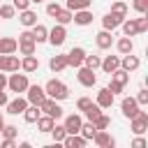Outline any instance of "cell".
<instances>
[{
    "label": "cell",
    "mask_w": 148,
    "mask_h": 148,
    "mask_svg": "<svg viewBox=\"0 0 148 148\" xmlns=\"http://www.w3.org/2000/svg\"><path fill=\"white\" fill-rule=\"evenodd\" d=\"M44 92H46V97H51V99H56V102H62V99L69 97V88H67L60 79H51V81H46Z\"/></svg>",
    "instance_id": "cell-1"
},
{
    "label": "cell",
    "mask_w": 148,
    "mask_h": 148,
    "mask_svg": "<svg viewBox=\"0 0 148 148\" xmlns=\"http://www.w3.org/2000/svg\"><path fill=\"white\" fill-rule=\"evenodd\" d=\"M28 86H30V81H28V74H16V72H12V76H7V88L12 90V92H25L28 90Z\"/></svg>",
    "instance_id": "cell-2"
},
{
    "label": "cell",
    "mask_w": 148,
    "mask_h": 148,
    "mask_svg": "<svg viewBox=\"0 0 148 148\" xmlns=\"http://www.w3.org/2000/svg\"><path fill=\"white\" fill-rule=\"evenodd\" d=\"M76 79H79V83H81L83 88H92V86L97 83V76H95V69H90V67H86V65H81V67H76Z\"/></svg>",
    "instance_id": "cell-3"
},
{
    "label": "cell",
    "mask_w": 148,
    "mask_h": 148,
    "mask_svg": "<svg viewBox=\"0 0 148 148\" xmlns=\"http://www.w3.org/2000/svg\"><path fill=\"white\" fill-rule=\"evenodd\" d=\"M130 130L134 134H146V130H148V113L139 109V113L130 118Z\"/></svg>",
    "instance_id": "cell-4"
},
{
    "label": "cell",
    "mask_w": 148,
    "mask_h": 148,
    "mask_svg": "<svg viewBox=\"0 0 148 148\" xmlns=\"http://www.w3.org/2000/svg\"><path fill=\"white\" fill-rule=\"evenodd\" d=\"M39 111H42V113H46V116H51L53 120L62 118V106H60L56 99H51V97H46V99L39 104Z\"/></svg>",
    "instance_id": "cell-5"
},
{
    "label": "cell",
    "mask_w": 148,
    "mask_h": 148,
    "mask_svg": "<svg viewBox=\"0 0 148 148\" xmlns=\"http://www.w3.org/2000/svg\"><path fill=\"white\" fill-rule=\"evenodd\" d=\"M65 39H67V28H65V25H60V23H56V25L49 30L46 42H51L53 46H62V44H65Z\"/></svg>",
    "instance_id": "cell-6"
},
{
    "label": "cell",
    "mask_w": 148,
    "mask_h": 148,
    "mask_svg": "<svg viewBox=\"0 0 148 148\" xmlns=\"http://www.w3.org/2000/svg\"><path fill=\"white\" fill-rule=\"evenodd\" d=\"M25 99H28V104H35V106H39V104L46 99L44 86H28V90H25Z\"/></svg>",
    "instance_id": "cell-7"
},
{
    "label": "cell",
    "mask_w": 148,
    "mask_h": 148,
    "mask_svg": "<svg viewBox=\"0 0 148 148\" xmlns=\"http://www.w3.org/2000/svg\"><path fill=\"white\" fill-rule=\"evenodd\" d=\"M123 18L125 16H120V14H116V12H106L104 16H102V28L104 30H116V28H120V23H123Z\"/></svg>",
    "instance_id": "cell-8"
},
{
    "label": "cell",
    "mask_w": 148,
    "mask_h": 148,
    "mask_svg": "<svg viewBox=\"0 0 148 148\" xmlns=\"http://www.w3.org/2000/svg\"><path fill=\"white\" fill-rule=\"evenodd\" d=\"M92 141H95L97 148H113V146H116V139H113L106 130H97L95 136H92Z\"/></svg>",
    "instance_id": "cell-9"
},
{
    "label": "cell",
    "mask_w": 148,
    "mask_h": 148,
    "mask_svg": "<svg viewBox=\"0 0 148 148\" xmlns=\"http://www.w3.org/2000/svg\"><path fill=\"white\" fill-rule=\"evenodd\" d=\"M81 123H83V118H81L79 113H69V116L65 118L62 127H65V132H67V134H79V130H81Z\"/></svg>",
    "instance_id": "cell-10"
},
{
    "label": "cell",
    "mask_w": 148,
    "mask_h": 148,
    "mask_svg": "<svg viewBox=\"0 0 148 148\" xmlns=\"http://www.w3.org/2000/svg\"><path fill=\"white\" fill-rule=\"evenodd\" d=\"M67 56V67H81L83 65V58H86V51L81 49V46H74L69 53H65Z\"/></svg>",
    "instance_id": "cell-11"
},
{
    "label": "cell",
    "mask_w": 148,
    "mask_h": 148,
    "mask_svg": "<svg viewBox=\"0 0 148 148\" xmlns=\"http://www.w3.org/2000/svg\"><path fill=\"white\" fill-rule=\"evenodd\" d=\"M95 44H97V49H102V51L111 49V44H113V32H111V30H99V32L95 35Z\"/></svg>",
    "instance_id": "cell-12"
},
{
    "label": "cell",
    "mask_w": 148,
    "mask_h": 148,
    "mask_svg": "<svg viewBox=\"0 0 148 148\" xmlns=\"http://www.w3.org/2000/svg\"><path fill=\"white\" fill-rule=\"evenodd\" d=\"M5 106H7V113H12V116H18V113H23V111H25V106H28V99L18 95L16 99H9Z\"/></svg>",
    "instance_id": "cell-13"
},
{
    "label": "cell",
    "mask_w": 148,
    "mask_h": 148,
    "mask_svg": "<svg viewBox=\"0 0 148 148\" xmlns=\"http://www.w3.org/2000/svg\"><path fill=\"white\" fill-rule=\"evenodd\" d=\"M139 104H136V99L134 97H125L123 102H120V111H123V116L125 118H132V116H136L139 113Z\"/></svg>",
    "instance_id": "cell-14"
},
{
    "label": "cell",
    "mask_w": 148,
    "mask_h": 148,
    "mask_svg": "<svg viewBox=\"0 0 148 148\" xmlns=\"http://www.w3.org/2000/svg\"><path fill=\"white\" fill-rule=\"evenodd\" d=\"M139 65H141V60H139L134 53H125V56L120 58V67H123L125 72H136Z\"/></svg>",
    "instance_id": "cell-15"
},
{
    "label": "cell",
    "mask_w": 148,
    "mask_h": 148,
    "mask_svg": "<svg viewBox=\"0 0 148 148\" xmlns=\"http://www.w3.org/2000/svg\"><path fill=\"white\" fill-rule=\"evenodd\" d=\"M113 99H116V95H113L109 88H102V90L97 92V102H95V104H99L102 109H111V106H113Z\"/></svg>",
    "instance_id": "cell-16"
},
{
    "label": "cell",
    "mask_w": 148,
    "mask_h": 148,
    "mask_svg": "<svg viewBox=\"0 0 148 148\" xmlns=\"http://www.w3.org/2000/svg\"><path fill=\"white\" fill-rule=\"evenodd\" d=\"M18 21H21V25H23V28H32V25L37 23V12H32V9L28 7V9L18 12Z\"/></svg>",
    "instance_id": "cell-17"
},
{
    "label": "cell",
    "mask_w": 148,
    "mask_h": 148,
    "mask_svg": "<svg viewBox=\"0 0 148 148\" xmlns=\"http://www.w3.org/2000/svg\"><path fill=\"white\" fill-rule=\"evenodd\" d=\"M72 21H74L76 25H90V23H92V12H90V9H76L74 16H72Z\"/></svg>",
    "instance_id": "cell-18"
},
{
    "label": "cell",
    "mask_w": 148,
    "mask_h": 148,
    "mask_svg": "<svg viewBox=\"0 0 148 148\" xmlns=\"http://www.w3.org/2000/svg\"><path fill=\"white\" fill-rule=\"evenodd\" d=\"M21 69H23L25 74L37 72V69H39V60H37V56H35V53H32V56H23V60H21Z\"/></svg>",
    "instance_id": "cell-19"
},
{
    "label": "cell",
    "mask_w": 148,
    "mask_h": 148,
    "mask_svg": "<svg viewBox=\"0 0 148 148\" xmlns=\"http://www.w3.org/2000/svg\"><path fill=\"white\" fill-rule=\"evenodd\" d=\"M18 51V42L14 37H0V53L9 56V53H16Z\"/></svg>",
    "instance_id": "cell-20"
},
{
    "label": "cell",
    "mask_w": 148,
    "mask_h": 148,
    "mask_svg": "<svg viewBox=\"0 0 148 148\" xmlns=\"http://www.w3.org/2000/svg\"><path fill=\"white\" fill-rule=\"evenodd\" d=\"M49 67H51V72H62V69H67V56L65 53H60V56H53L51 60H49Z\"/></svg>",
    "instance_id": "cell-21"
},
{
    "label": "cell",
    "mask_w": 148,
    "mask_h": 148,
    "mask_svg": "<svg viewBox=\"0 0 148 148\" xmlns=\"http://www.w3.org/2000/svg\"><path fill=\"white\" fill-rule=\"evenodd\" d=\"M120 67V58L118 56H106L104 60H102V65H99V69H104L106 74H111L113 69H118Z\"/></svg>",
    "instance_id": "cell-22"
},
{
    "label": "cell",
    "mask_w": 148,
    "mask_h": 148,
    "mask_svg": "<svg viewBox=\"0 0 148 148\" xmlns=\"http://www.w3.org/2000/svg\"><path fill=\"white\" fill-rule=\"evenodd\" d=\"M62 143H65L67 148H86V143H88V141H86L81 134H67Z\"/></svg>",
    "instance_id": "cell-23"
},
{
    "label": "cell",
    "mask_w": 148,
    "mask_h": 148,
    "mask_svg": "<svg viewBox=\"0 0 148 148\" xmlns=\"http://www.w3.org/2000/svg\"><path fill=\"white\" fill-rule=\"evenodd\" d=\"M120 28H123V32H125V37H134V35H139V30H136V18H123V23H120Z\"/></svg>",
    "instance_id": "cell-24"
},
{
    "label": "cell",
    "mask_w": 148,
    "mask_h": 148,
    "mask_svg": "<svg viewBox=\"0 0 148 148\" xmlns=\"http://www.w3.org/2000/svg\"><path fill=\"white\" fill-rule=\"evenodd\" d=\"M116 49H118V53H120V56L132 53V51H134V42H132V37H120V39L116 42Z\"/></svg>",
    "instance_id": "cell-25"
},
{
    "label": "cell",
    "mask_w": 148,
    "mask_h": 148,
    "mask_svg": "<svg viewBox=\"0 0 148 148\" xmlns=\"http://www.w3.org/2000/svg\"><path fill=\"white\" fill-rule=\"evenodd\" d=\"M21 116H23V120H25V123H37V118L42 116V111H39V106L28 104V106H25V111H23Z\"/></svg>",
    "instance_id": "cell-26"
},
{
    "label": "cell",
    "mask_w": 148,
    "mask_h": 148,
    "mask_svg": "<svg viewBox=\"0 0 148 148\" xmlns=\"http://www.w3.org/2000/svg\"><path fill=\"white\" fill-rule=\"evenodd\" d=\"M32 37H35V42L39 44V42H46V37H49V28L46 25H42V23H35L32 25Z\"/></svg>",
    "instance_id": "cell-27"
},
{
    "label": "cell",
    "mask_w": 148,
    "mask_h": 148,
    "mask_svg": "<svg viewBox=\"0 0 148 148\" xmlns=\"http://www.w3.org/2000/svg\"><path fill=\"white\" fill-rule=\"evenodd\" d=\"M53 125H56V120H53L51 116H46V113L37 118V130H39V132H44V134H49Z\"/></svg>",
    "instance_id": "cell-28"
},
{
    "label": "cell",
    "mask_w": 148,
    "mask_h": 148,
    "mask_svg": "<svg viewBox=\"0 0 148 148\" xmlns=\"http://www.w3.org/2000/svg\"><path fill=\"white\" fill-rule=\"evenodd\" d=\"M72 16H74V12L72 9H67V7H62L53 18H56V23H60V25H67V23H72Z\"/></svg>",
    "instance_id": "cell-29"
},
{
    "label": "cell",
    "mask_w": 148,
    "mask_h": 148,
    "mask_svg": "<svg viewBox=\"0 0 148 148\" xmlns=\"http://www.w3.org/2000/svg\"><path fill=\"white\" fill-rule=\"evenodd\" d=\"M21 69V60L14 56V53H9L7 58H5V72H18Z\"/></svg>",
    "instance_id": "cell-30"
},
{
    "label": "cell",
    "mask_w": 148,
    "mask_h": 148,
    "mask_svg": "<svg viewBox=\"0 0 148 148\" xmlns=\"http://www.w3.org/2000/svg\"><path fill=\"white\" fill-rule=\"evenodd\" d=\"M95 132H97V130H95V125H92L90 120H88V123H81V130H79V134H81L86 141H92Z\"/></svg>",
    "instance_id": "cell-31"
},
{
    "label": "cell",
    "mask_w": 148,
    "mask_h": 148,
    "mask_svg": "<svg viewBox=\"0 0 148 148\" xmlns=\"http://www.w3.org/2000/svg\"><path fill=\"white\" fill-rule=\"evenodd\" d=\"M111 79L118 81V83H123V86H127V83H130V72H125L123 67H118V69L111 72Z\"/></svg>",
    "instance_id": "cell-32"
},
{
    "label": "cell",
    "mask_w": 148,
    "mask_h": 148,
    "mask_svg": "<svg viewBox=\"0 0 148 148\" xmlns=\"http://www.w3.org/2000/svg\"><path fill=\"white\" fill-rule=\"evenodd\" d=\"M49 134L53 136V143H62V141H65V136H67V132H65V127H62V125H53Z\"/></svg>",
    "instance_id": "cell-33"
},
{
    "label": "cell",
    "mask_w": 148,
    "mask_h": 148,
    "mask_svg": "<svg viewBox=\"0 0 148 148\" xmlns=\"http://www.w3.org/2000/svg\"><path fill=\"white\" fill-rule=\"evenodd\" d=\"M18 51L21 56H32L37 51V42H18Z\"/></svg>",
    "instance_id": "cell-34"
},
{
    "label": "cell",
    "mask_w": 148,
    "mask_h": 148,
    "mask_svg": "<svg viewBox=\"0 0 148 148\" xmlns=\"http://www.w3.org/2000/svg\"><path fill=\"white\" fill-rule=\"evenodd\" d=\"M92 125H95V130H109V125H111V118H109L106 113H99V116L92 120Z\"/></svg>",
    "instance_id": "cell-35"
},
{
    "label": "cell",
    "mask_w": 148,
    "mask_h": 148,
    "mask_svg": "<svg viewBox=\"0 0 148 148\" xmlns=\"http://www.w3.org/2000/svg\"><path fill=\"white\" fill-rule=\"evenodd\" d=\"M90 2L92 0H67V9L76 12V9H90Z\"/></svg>",
    "instance_id": "cell-36"
},
{
    "label": "cell",
    "mask_w": 148,
    "mask_h": 148,
    "mask_svg": "<svg viewBox=\"0 0 148 148\" xmlns=\"http://www.w3.org/2000/svg\"><path fill=\"white\" fill-rule=\"evenodd\" d=\"M111 12H116V14H120V16H127L130 7H127V2H123V0H116V2H111Z\"/></svg>",
    "instance_id": "cell-37"
},
{
    "label": "cell",
    "mask_w": 148,
    "mask_h": 148,
    "mask_svg": "<svg viewBox=\"0 0 148 148\" xmlns=\"http://www.w3.org/2000/svg\"><path fill=\"white\" fill-rule=\"evenodd\" d=\"M83 65H86V67H90V69H99V65H102V58H99V56H88V53H86V58H83Z\"/></svg>",
    "instance_id": "cell-38"
},
{
    "label": "cell",
    "mask_w": 148,
    "mask_h": 148,
    "mask_svg": "<svg viewBox=\"0 0 148 148\" xmlns=\"http://www.w3.org/2000/svg\"><path fill=\"white\" fill-rule=\"evenodd\" d=\"M83 113H86V118H88V120L92 123V120H95V118H97V116L102 113V106H99V104H90V106H88V109H86Z\"/></svg>",
    "instance_id": "cell-39"
},
{
    "label": "cell",
    "mask_w": 148,
    "mask_h": 148,
    "mask_svg": "<svg viewBox=\"0 0 148 148\" xmlns=\"http://www.w3.org/2000/svg\"><path fill=\"white\" fill-rule=\"evenodd\" d=\"M14 14H16L14 5H0V16L2 18H14Z\"/></svg>",
    "instance_id": "cell-40"
},
{
    "label": "cell",
    "mask_w": 148,
    "mask_h": 148,
    "mask_svg": "<svg viewBox=\"0 0 148 148\" xmlns=\"http://www.w3.org/2000/svg\"><path fill=\"white\" fill-rule=\"evenodd\" d=\"M0 134H2V136H7V139H16V134H18V127H16V125H5Z\"/></svg>",
    "instance_id": "cell-41"
},
{
    "label": "cell",
    "mask_w": 148,
    "mask_h": 148,
    "mask_svg": "<svg viewBox=\"0 0 148 148\" xmlns=\"http://www.w3.org/2000/svg\"><path fill=\"white\" fill-rule=\"evenodd\" d=\"M136 30H139V32H148V16H146V14H141V16L136 18Z\"/></svg>",
    "instance_id": "cell-42"
},
{
    "label": "cell",
    "mask_w": 148,
    "mask_h": 148,
    "mask_svg": "<svg viewBox=\"0 0 148 148\" xmlns=\"http://www.w3.org/2000/svg\"><path fill=\"white\" fill-rule=\"evenodd\" d=\"M132 7H134L139 14H146V12H148V0H134Z\"/></svg>",
    "instance_id": "cell-43"
},
{
    "label": "cell",
    "mask_w": 148,
    "mask_h": 148,
    "mask_svg": "<svg viewBox=\"0 0 148 148\" xmlns=\"http://www.w3.org/2000/svg\"><path fill=\"white\" fill-rule=\"evenodd\" d=\"M134 99H136V104H139V106H146V104H148V90H143V88H141V90H139V95H136Z\"/></svg>",
    "instance_id": "cell-44"
},
{
    "label": "cell",
    "mask_w": 148,
    "mask_h": 148,
    "mask_svg": "<svg viewBox=\"0 0 148 148\" xmlns=\"http://www.w3.org/2000/svg\"><path fill=\"white\" fill-rule=\"evenodd\" d=\"M90 104H92L90 97H79V99H76V109H79V111H86Z\"/></svg>",
    "instance_id": "cell-45"
},
{
    "label": "cell",
    "mask_w": 148,
    "mask_h": 148,
    "mask_svg": "<svg viewBox=\"0 0 148 148\" xmlns=\"http://www.w3.org/2000/svg\"><path fill=\"white\" fill-rule=\"evenodd\" d=\"M60 9H62V7H60L58 2H49V5H46V14H49L51 18H53V16H56V14L60 12Z\"/></svg>",
    "instance_id": "cell-46"
},
{
    "label": "cell",
    "mask_w": 148,
    "mask_h": 148,
    "mask_svg": "<svg viewBox=\"0 0 148 148\" xmlns=\"http://www.w3.org/2000/svg\"><path fill=\"white\" fill-rule=\"evenodd\" d=\"M12 5H14V9H16V12H23V9H28V7H30V0H12Z\"/></svg>",
    "instance_id": "cell-47"
},
{
    "label": "cell",
    "mask_w": 148,
    "mask_h": 148,
    "mask_svg": "<svg viewBox=\"0 0 148 148\" xmlns=\"http://www.w3.org/2000/svg\"><path fill=\"white\" fill-rule=\"evenodd\" d=\"M106 88H109V90H111V92H113V95H118V92H123V88H125V86H123V83H118V81H113V79H111V83H109V86H106Z\"/></svg>",
    "instance_id": "cell-48"
},
{
    "label": "cell",
    "mask_w": 148,
    "mask_h": 148,
    "mask_svg": "<svg viewBox=\"0 0 148 148\" xmlns=\"http://www.w3.org/2000/svg\"><path fill=\"white\" fill-rule=\"evenodd\" d=\"M146 146H148V141H146L141 134H136V139L132 141V148H146Z\"/></svg>",
    "instance_id": "cell-49"
},
{
    "label": "cell",
    "mask_w": 148,
    "mask_h": 148,
    "mask_svg": "<svg viewBox=\"0 0 148 148\" xmlns=\"http://www.w3.org/2000/svg\"><path fill=\"white\" fill-rule=\"evenodd\" d=\"M16 42H35V37H32V32L30 30H23L21 35H18V39Z\"/></svg>",
    "instance_id": "cell-50"
},
{
    "label": "cell",
    "mask_w": 148,
    "mask_h": 148,
    "mask_svg": "<svg viewBox=\"0 0 148 148\" xmlns=\"http://www.w3.org/2000/svg\"><path fill=\"white\" fill-rule=\"evenodd\" d=\"M0 148H16V141L5 136V139H2V143H0Z\"/></svg>",
    "instance_id": "cell-51"
},
{
    "label": "cell",
    "mask_w": 148,
    "mask_h": 148,
    "mask_svg": "<svg viewBox=\"0 0 148 148\" xmlns=\"http://www.w3.org/2000/svg\"><path fill=\"white\" fill-rule=\"evenodd\" d=\"M5 88H7V74L0 72V90H5Z\"/></svg>",
    "instance_id": "cell-52"
},
{
    "label": "cell",
    "mask_w": 148,
    "mask_h": 148,
    "mask_svg": "<svg viewBox=\"0 0 148 148\" xmlns=\"http://www.w3.org/2000/svg\"><path fill=\"white\" fill-rule=\"evenodd\" d=\"M7 102H9V97H7V92H5V90H0V106H5Z\"/></svg>",
    "instance_id": "cell-53"
},
{
    "label": "cell",
    "mask_w": 148,
    "mask_h": 148,
    "mask_svg": "<svg viewBox=\"0 0 148 148\" xmlns=\"http://www.w3.org/2000/svg\"><path fill=\"white\" fill-rule=\"evenodd\" d=\"M5 58H7V56L0 53V72H5Z\"/></svg>",
    "instance_id": "cell-54"
},
{
    "label": "cell",
    "mask_w": 148,
    "mask_h": 148,
    "mask_svg": "<svg viewBox=\"0 0 148 148\" xmlns=\"http://www.w3.org/2000/svg\"><path fill=\"white\" fill-rule=\"evenodd\" d=\"M2 127H5V118H2V113H0V132H2Z\"/></svg>",
    "instance_id": "cell-55"
},
{
    "label": "cell",
    "mask_w": 148,
    "mask_h": 148,
    "mask_svg": "<svg viewBox=\"0 0 148 148\" xmlns=\"http://www.w3.org/2000/svg\"><path fill=\"white\" fill-rule=\"evenodd\" d=\"M30 2H44V0H30Z\"/></svg>",
    "instance_id": "cell-56"
}]
</instances>
